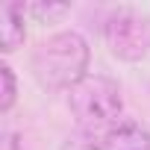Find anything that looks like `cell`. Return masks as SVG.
Instances as JSON below:
<instances>
[{
  "label": "cell",
  "mask_w": 150,
  "mask_h": 150,
  "mask_svg": "<svg viewBox=\"0 0 150 150\" xmlns=\"http://www.w3.org/2000/svg\"><path fill=\"white\" fill-rule=\"evenodd\" d=\"M35 80L50 91H71L80 80L88 77V44L80 33L65 30L50 35L33 53Z\"/></svg>",
  "instance_id": "obj_1"
},
{
  "label": "cell",
  "mask_w": 150,
  "mask_h": 150,
  "mask_svg": "<svg viewBox=\"0 0 150 150\" xmlns=\"http://www.w3.org/2000/svg\"><path fill=\"white\" fill-rule=\"evenodd\" d=\"M68 106L77 118L80 129L88 135H103L121 121V109H124V97H121V86L112 77L103 74H88L86 80H80L68 94Z\"/></svg>",
  "instance_id": "obj_2"
},
{
  "label": "cell",
  "mask_w": 150,
  "mask_h": 150,
  "mask_svg": "<svg viewBox=\"0 0 150 150\" xmlns=\"http://www.w3.org/2000/svg\"><path fill=\"white\" fill-rule=\"evenodd\" d=\"M112 56L124 62H138L150 53V15L138 9H118L103 27Z\"/></svg>",
  "instance_id": "obj_3"
},
{
  "label": "cell",
  "mask_w": 150,
  "mask_h": 150,
  "mask_svg": "<svg viewBox=\"0 0 150 150\" xmlns=\"http://www.w3.org/2000/svg\"><path fill=\"white\" fill-rule=\"evenodd\" d=\"M100 150H150V129L138 121H118L103 135Z\"/></svg>",
  "instance_id": "obj_4"
},
{
  "label": "cell",
  "mask_w": 150,
  "mask_h": 150,
  "mask_svg": "<svg viewBox=\"0 0 150 150\" xmlns=\"http://www.w3.org/2000/svg\"><path fill=\"white\" fill-rule=\"evenodd\" d=\"M27 30H24V6L21 3H3L0 6V44L3 53H12L24 44Z\"/></svg>",
  "instance_id": "obj_5"
},
{
  "label": "cell",
  "mask_w": 150,
  "mask_h": 150,
  "mask_svg": "<svg viewBox=\"0 0 150 150\" xmlns=\"http://www.w3.org/2000/svg\"><path fill=\"white\" fill-rule=\"evenodd\" d=\"M0 83H3V94H0V112H9L12 103H15V91H18V86H15V74H12L9 65H0Z\"/></svg>",
  "instance_id": "obj_6"
},
{
  "label": "cell",
  "mask_w": 150,
  "mask_h": 150,
  "mask_svg": "<svg viewBox=\"0 0 150 150\" xmlns=\"http://www.w3.org/2000/svg\"><path fill=\"white\" fill-rule=\"evenodd\" d=\"M30 12H33V15H38V18H53V15H65V12H68V6H65V3H59V6L35 3V6H30Z\"/></svg>",
  "instance_id": "obj_7"
}]
</instances>
